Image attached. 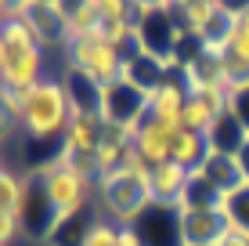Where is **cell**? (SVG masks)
<instances>
[{
  "instance_id": "obj_1",
  "label": "cell",
  "mask_w": 249,
  "mask_h": 246,
  "mask_svg": "<svg viewBox=\"0 0 249 246\" xmlns=\"http://www.w3.org/2000/svg\"><path fill=\"white\" fill-rule=\"evenodd\" d=\"M98 203L101 214L116 225H134L156 203L152 199V167L141 159V152L134 145L126 149L119 170L98 177Z\"/></svg>"
},
{
  "instance_id": "obj_2",
  "label": "cell",
  "mask_w": 249,
  "mask_h": 246,
  "mask_svg": "<svg viewBox=\"0 0 249 246\" xmlns=\"http://www.w3.org/2000/svg\"><path fill=\"white\" fill-rule=\"evenodd\" d=\"M72 101L62 83V76H44L36 87L25 91V113H22V138L25 141H51L62 145L65 127L72 123Z\"/></svg>"
},
{
  "instance_id": "obj_3",
  "label": "cell",
  "mask_w": 249,
  "mask_h": 246,
  "mask_svg": "<svg viewBox=\"0 0 249 246\" xmlns=\"http://www.w3.org/2000/svg\"><path fill=\"white\" fill-rule=\"evenodd\" d=\"M0 40H4V69H0V87L7 91H29L47 76V51L33 37V29L22 22L18 4H15L11 19L0 25Z\"/></svg>"
},
{
  "instance_id": "obj_4",
  "label": "cell",
  "mask_w": 249,
  "mask_h": 246,
  "mask_svg": "<svg viewBox=\"0 0 249 246\" xmlns=\"http://www.w3.org/2000/svg\"><path fill=\"white\" fill-rule=\"evenodd\" d=\"M137 44H141L144 55L159 58V62L177 76V44H181V29H177V19H174V4H166V0L141 4Z\"/></svg>"
},
{
  "instance_id": "obj_5",
  "label": "cell",
  "mask_w": 249,
  "mask_h": 246,
  "mask_svg": "<svg viewBox=\"0 0 249 246\" xmlns=\"http://www.w3.org/2000/svg\"><path fill=\"white\" fill-rule=\"evenodd\" d=\"M65 69L83 73L87 80H94L98 87H108V83L123 80V51L112 44H101V40H72L65 44Z\"/></svg>"
},
{
  "instance_id": "obj_6",
  "label": "cell",
  "mask_w": 249,
  "mask_h": 246,
  "mask_svg": "<svg viewBox=\"0 0 249 246\" xmlns=\"http://www.w3.org/2000/svg\"><path fill=\"white\" fill-rule=\"evenodd\" d=\"M40 174H44V181H47V196H51V203H54V210H58L62 221L83 214V210H90V199L98 196V181L76 174L72 167L58 163V159L51 167H44Z\"/></svg>"
},
{
  "instance_id": "obj_7",
  "label": "cell",
  "mask_w": 249,
  "mask_h": 246,
  "mask_svg": "<svg viewBox=\"0 0 249 246\" xmlns=\"http://www.w3.org/2000/svg\"><path fill=\"white\" fill-rule=\"evenodd\" d=\"M62 221L54 203L47 196V181L40 170H25V189H22V207H18V225L25 239H51L54 225Z\"/></svg>"
},
{
  "instance_id": "obj_8",
  "label": "cell",
  "mask_w": 249,
  "mask_h": 246,
  "mask_svg": "<svg viewBox=\"0 0 249 246\" xmlns=\"http://www.w3.org/2000/svg\"><path fill=\"white\" fill-rule=\"evenodd\" d=\"M22 22L33 29V37L40 40L44 51H54L69 44V29H65V4L58 0H22L18 4Z\"/></svg>"
},
{
  "instance_id": "obj_9",
  "label": "cell",
  "mask_w": 249,
  "mask_h": 246,
  "mask_svg": "<svg viewBox=\"0 0 249 246\" xmlns=\"http://www.w3.org/2000/svg\"><path fill=\"white\" fill-rule=\"evenodd\" d=\"M148 113V95L130 80H116L101 87V120L112 127H137Z\"/></svg>"
},
{
  "instance_id": "obj_10",
  "label": "cell",
  "mask_w": 249,
  "mask_h": 246,
  "mask_svg": "<svg viewBox=\"0 0 249 246\" xmlns=\"http://www.w3.org/2000/svg\"><path fill=\"white\" fill-rule=\"evenodd\" d=\"M134 228H137V235H141L144 246H184L181 214H177L170 203H152L134 221Z\"/></svg>"
},
{
  "instance_id": "obj_11",
  "label": "cell",
  "mask_w": 249,
  "mask_h": 246,
  "mask_svg": "<svg viewBox=\"0 0 249 246\" xmlns=\"http://www.w3.org/2000/svg\"><path fill=\"white\" fill-rule=\"evenodd\" d=\"M184 101H188V91L181 83V76H170L162 87H156L148 95V113H144V120L166 127V131H181V113H184Z\"/></svg>"
},
{
  "instance_id": "obj_12",
  "label": "cell",
  "mask_w": 249,
  "mask_h": 246,
  "mask_svg": "<svg viewBox=\"0 0 249 246\" xmlns=\"http://www.w3.org/2000/svg\"><path fill=\"white\" fill-rule=\"evenodd\" d=\"M224 232H228V221L220 210H184L181 214L184 246H217Z\"/></svg>"
},
{
  "instance_id": "obj_13",
  "label": "cell",
  "mask_w": 249,
  "mask_h": 246,
  "mask_svg": "<svg viewBox=\"0 0 249 246\" xmlns=\"http://www.w3.org/2000/svg\"><path fill=\"white\" fill-rule=\"evenodd\" d=\"M101 134H105V120H101V116H72V123H69L65 134H62L58 159L62 156H94Z\"/></svg>"
},
{
  "instance_id": "obj_14",
  "label": "cell",
  "mask_w": 249,
  "mask_h": 246,
  "mask_svg": "<svg viewBox=\"0 0 249 246\" xmlns=\"http://www.w3.org/2000/svg\"><path fill=\"white\" fill-rule=\"evenodd\" d=\"M192 170L199 177H206L224 199L235 196L238 189H246V174H242V167H238L235 156H206L199 167H192Z\"/></svg>"
},
{
  "instance_id": "obj_15",
  "label": "cell",
  "mask_w": 249,
  "mask_h": 246,
  "mask_svg": "<svg viewBox=\"0 0 249 246\" xmlns=\"http://www.w3.org/2000/svg\"><path fill=\"white\" fill-rule=\"evenodd\" d=\"M134 149L141 152V159L148 167H159L170 159V149H174V131H166V127L152 123V120H141L137 127V138H134Z\"/></svg>"
},
{
  "instance_id": "obj_16",
  "label": "cell",
  "mask_w": 249,
  "mask_h": 246,
  "mask_svg": "<svg viewBox=\"0 0 249 246\" xmlns=\"http://www.w3.org/2000/svg\"><path fill=\"white\" fill-rule=\"evenodd\" d=\"M184 189H188V167L174 163V159L152 167V199L156 203H170L174 207L184 196Z\"/></svg>"
},
{
  "instance_id": "obj_17",
  "label": "cell",
  "mask_w": 249,
  "mask_h": 246,
  "mask_svg": "<svg viewBox=\"0 0 249 246\" xmlns=\"http://www.w3.org/2000/svg\"><path fill=\"white\" fill-rule=\"evenodd\" d=\"M62 83L69 91V101H72V113L76 116H101V87L94 80H87L83 73L65 69Z\"/></svg>"
},
{
  "instance_id": "obj_18",
  "label": "cell",
  "mask_w": 249,
  "mask_h": 246,
  "mask_svg": "<svg viewBox=\"0 0 249 246\" xmlns=\"http://www.w3.org/2000/svg\"><path fill=\"white\" fill-rule=\"evenodd\" d=\"M246 127L235 120L231 113H224L217 123L210 127V134H206V145H210V156H238L246 145Z\"/></svg>"
},
{
  "instance_id": "obj_19",
  "label": "cell",
  "mask_w": 249,
  "mask_h": 246,
  "mask_svg": "<svg viewBox=\"0 0 249 246\" xmlns=\"http://www.w3.org/2000/svg\"><path fill=\"white\" fill-rule=\"evenodd\" d=\"M170 76L174 73H170L159 58H152V55H137V58H130V62H123V80H130L134 87L144 91V95H152L156 87H162Z\"/></svg>"
},
{
  "instance_id": "obj_20",
  "label": "cell",
  "mask_w": 249,
  "mask_h": 246,
  "mask_svg": "<svg viewBox=\"0 0 249 246\" xmlns=\"http://www.w3.org/2000/svg\"><path fill=\"white\" fill-rule=\"evenodd\" d=\"M101 15H98V0H72L65 4V29H69V44L72 40H83L98 29Z\"/></svg>"
},
{
  "instance_id": "obj_21",
  "label": "cell",
  "mask_w": 249,
  "mask_h": 246,
  "mask_svg": "<svg viewBox=\"0 0 249 246\" xmlns=\"http://www.w3.org/2000/svg\"><path fill=\"white\" fill-rule=\"evenodd\" d=\"M94 221H98V210H94V207L83 210V214H76V217H65V221L54 225V232H51L47 246H83Z\"/></svg>"
},
{
  "instance_id": "obj_22",
  "label": "cell",
  "mask_w": 249,
  "mask_h": 246,
  "mask_svg": "<svg viewBox=\"0 0 249 246\" xmlns=\"http://www.w3.org/2000/svg\"><path fill=\"white\" fill-rule=\"evenodd\" d=\"M210 156V145H206V134L199 131H177L174 134V149H170V159L174 163H181V167H199L202 159Z\"/></svg>"
},
{
  "instance_id": "obj_23",
  "label": "cell",
  "mask_w": 249,
  "mask_h": 246,
  "mask_svg": "<svg viewBox=\"0 0 249 246\" xmlns=\"http://www.w3.org/2000/svg\"><path fill=\"white\" fill-rule=\"evenodd\" d=\"M22 189H25V174L4 163L0 167V214H18Z\"/></svg>"
},
{
  "instance_id": "obj_24",
  "label": "cell",
  "mask_w": 249,
  "mask_h": 246,
  "mask_svg": "<svg viewBox=\"0 0 249 246\" xmlns=\"http://www.w3.org/2000/svg\"><path fill=\"white\" fill-rule=\"evenodd\" d=\"M224 221L228 228H238V232H249V185L246 189H238L235 196H228L224 199Z\"/></svg>"
},
{
  "instance_id": "obj_25",
  "label": "cell",
  "mask_w": 249,
  "mask_h": 246,
  "mask_svg": "<svg viewBox=\"0 0 249 246\" xmlns=\"http://www.w3.org/2000/svg\"><path fill=\"white\" fill-rule=\"evenodd\" d=\"M83 246H119V225L108 221L105 214H98V221L90 225L87 243H83Z\"/></svg>"
},
{
  "instance_id": "obj_26",
  "label": "cell",
  "mask_w": 249,
  "mask_h": 246,
  "mask_svg": "<svg viewBox=\"0 0 249 246\" xmlns=\"http://www.w3.org/2000/svg\"><path fill=\"white\" fill-rule=\"evenodd\" d=\"M228 113L235 116L249 134V87H231L228 91Z\"/></svg>"
},
{
  "instance_id": "obj_27",
  "label": "cell",
  "mask_w": 249,
  "mask_h": 246,
  "mask_svg": "<svg viewBox=\"0 0 249 246\" xmlns=\"http://www.w3.org/2000/svg\"><path fill=\"white\" fill-rule=\"evenodd\" d=\"M22 134V123L11 116V109L4 105V95H0V149L7 145V141H15Z\"/></svg>"
},
{
  "instance_id": "obj_28",
  "label": "cell",
  "mask_w": 249,
  "mask_h": 246,
  "mask_svg": "<svg viewBox=\"0 0 249 246\" xmlns=\"http://www.w3.org/2000/svg\"><path fill=\"white\" fill-rule=\"evenodd\" d=\"M18 235H22L18 214H0V246H11Z\"/></svg>"
},
{
  "instance_id": "obj_29",
  "label": "cell",
  "mask_w": 249,
  "mask_h": 246,
  "mask_svg": "<svg viewBox=\"0 0 249 246\" xmlns=\"http://www.w3.org/2000/svg\"><path fill=\"white\" fill-rule=\"evenodd\" d=\"M217 246H249V232H238V228H228L217 239Z\"/></svg>"
},
{
  "instance_id": "obj_30",
  "label": "cell",
  "mask_w": 249,
  "mask_h": 246,
  "mask_svg": "<svg viewBox=\"0 0 249 246\" xmlns=\"http://www.w3.org/2000/svg\"><path fill=\"white\" fill-rule=\"evenodd\" d=\"M119 246H144L134 225H119Z\"/></svg>"
},
{
  "instance_id": "obj_31",
  "label": "cell",
  "mask_w": 249,
  "mask_h": 246,
  "mask_svg": "<svg viewBox=\"0 0 249 246\" xmlns=\"http://www.w3.org/2000/svg\"><path fill=\"white\" fill-rule=\"evenodd\" d=\"M238 167H242V174H246V185H249V138H246V145H242V152H238Z\"/></svg>"
},
{
  "instance_id": "obj_32",
  "label": "cell",
  "mask_w": 249,
  "mask_h": 246,
  "mask_svg": "<svg viewBox=\"0 0 249 246\" xmlns=\"http://www.w3.org/2000/svg\"><path fill=\"white\" fill-rule=\"evenodd\" d=\"M11 11H15V4H4V0H0V25L11 19Z\"/></svg>"
},
{
  "instance_id": "obj_33",
  "label": "cell",
  "mask_w": 249,
  "mask_h": 246,
  "mask_svg": "<svg viewBox=\"0 0 249 246\" xmlns=\"http://www.w3.org/2000/svg\"><path fill=\"white\" fill-rule=\"evenodd\" d=\"M0 69H4V40H0Z\"/></svg>"
},
{
  "instance_id": "obj_34",
  "label": "cell",
  "mask_w": 249,
  "mask_h": 246,
  "mask_svg": "<svg viewBox=\"0 0 249 246\" xmlns=\"http://www.w3.org/2000/svg\"><path fill=\"white\" fill-rule=\"evenodd\" d=\"M0 167H4V163H0Z\"/></svg>"
}]
</instances>
